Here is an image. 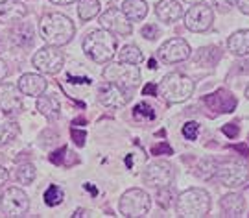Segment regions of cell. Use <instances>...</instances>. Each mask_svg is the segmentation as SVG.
Listing matches in <instances>:
<instances>
[{"label":"cell","mask_w":249,"mask_h":218,"mask_svg":"<svg viewBox=\"0 0 249 218\" xmlns=\"http://www.w3.org/2000/svg\"><path fill=\"white\" fill-rule=\"evenodd\" d=\"M216 176L225 187H231V189L242 187L249 180V166L246 163H238V161H227L218 166Z\"/></svg>","instance_id":"cell-11"},{"label":"cell","mask_w":249,"mask_h":218,"mask_svg":"<svg viewBox=\"0 0 249 218\" xmlns=\"http://www.w3.org/2000/svg\"><path fill=\"white\" fill-rule=\"evenodd\" d=\"M222 59V50L218 46H201L194 54V61L199 67H214Z\"/></svg>","instance_id":"cell-25"},{"label":"cell","mask_w":249,"mask_h":218,"mask_svg":"<svg viewBox=\"0 0 249 218\" xmlns=\"http://www.w3.org/2000/svg\"><path fill=\"white\" fill-rule=\"evenodd\" d=\"M176 209L179 217L183 218L207 217L211 211V196L203 189H188L178 196Z\"/></svg>","instance_id":"cell-4"},{"label":"cell","mask_w":249,"mask_h":218,"mask_svg":"<svg viewBox=\"0 0 249 218\" xmlns=\"http://www.w3.org/2000/svg\"><path fill=\"white\" fill-rule=\"evenodd\" d=\"M83 52L89 55L94 63H109L116 55V37L107 32L106 28L94 30L83 39Z\"/></svg>","instance_id":"cell-2"},{"label":"cell","mask_w":249,"mask_h":218,"mask_svg":"<svg viewBox=\"0 0 249 218\" xmlns=\"http://www.w3.org/2000/svg\"><path fill=\"white\" fill-rule=\"evenodd\" d=\"M85 131H80V129H76V127H72V139H74V143L78 146H83L85 145Z\"/></svg>","instance_id":"cell-36"},{"label":"cell","mask_w":249,"mask_h":218,"mask_svg":"<svg viewBox=\"0 0 249 218\" xmlns=\"http://www.w3.org/2000/svg\"><path fill=\"white\" fill-rule=\"evenodd\" d=\"M222 131L229 137V139H234V137L238 135V131H240V129H238L236 124H225V126L222 127Z\"/></svg>","instance_id":"cell-37"},{"label":"cell","mask_w":249,"mask_h":218,"mask_svg":"<svg viewBox=\"0 0 249 218\" xmlns=\"http://www.w3.org/2000/svg\"><path fill=\"white\" fill-rule=\"evenodd\" d=\"M133 117L137 118V120H141V118L153 120V118H155V113H153V109H151L148 104H139V106H135V109H133Z\"/></svg>","instance_id":"cell-33"},{"label":"cell","mask_w":249,"mask_h":218,"mask_svg":"<svg viewBox=\"0 0 249 218\" xmlns=\"http://www.w3.org/2000/svg\"><path fill=\"white\" fill-rule=\"evenodd\" d=\"M142 176L144 182L148 185L155 187V189H160V187L172 185L174 178H176V170H174V166L168 161L157 159V161H151V163L146 164Z\"/></svg>","instance_id":"cell-9"},{"label":"cell","mask_w":249,"mask_h":218,"mask_svg":"<svg viewBox=\"0 0 249 218\" xmlns=\"http://www.w3.org/2000/svg\"><path fill=\"white\" fill-rule=\"evenodd\" d=\"M32 63L39 73L43 74H57L65 65V54L59 50V46L46 45L45 48H41L39 52H36Z\"/></svg>","instance_id":"cell-7"},{"label":"cell","mask_w":249,"mask_h":218,"mask_svg":"<svg viewBox=\"0 0 249 218\" xmlns=\"http://www.w3.org/2000/svg\"><path fill=\"white\" fill-rule=\"evenodd\" d=\"M142 37L144 39H150V41H153V39H157L159 37V28L155 26V24H146V26L142 28Z\"/></svg>","instance_id":"cell-35"},{"label":"cell","mask_w":249,"mask_h":218,"mask_svg":"<svg viewBox=\"0 0 249 218\" xmlns=\"http://www.w3.org/2000/svg\"><path fill=\"white\" fill-rule=\"evenodd\" d=\"M129 98H131V94L125 91V89H122L120 85H116V83L107 82L98 89V100L106 108H111V109L124 108L125 104L129 102Z\"/></svg>","instance_id":"cell-14"},{"label":"cell","mask_w":249,"mask_h":218,"mask_svg":"<svg viewBox=\"0 0 249 218\" xmlns=\"http://www.w3.org/2000/svg\"><path fill=\"white\" fill-rule=\"evenodd\" d=\"M18 91L26 96H41L46 91L48 83L41 74H22L17 83Z\"/></svg>","instance_id":"cell-17"},{"label":"cell","mask_w":249,"mask_h":218,"mask_svg":"<svg viewBox=\"0 0 249 218\" xmlns=\"http://www.w3.org/2000/svg\"><path fill=\"white\" fill-rule=\"evenodd\" d=\"M18 135V124L11 118V115L0 111V146L11 143Z\"/></svg>","instance_id":"cell-23"},{"label":"cell","mask_w":249,"mask_h":218,"mask_svg":"<svg viewBox=\"0 0 249 218\" xmlns=\"http://www.w3.org/2000/svg\"><path fill=\"white\" fill-rule=\"evenodd\" d=\"M37 111L48 120H57L61 115V104L55 96H43L41 94L37 100Z\"/></svg>","instance_id":"cell-22"},{"label":"cell","mask_w":249,"mask_h":218,"mask_svg":"<svg viewBox=\"0 0 249 218\" xmlns=\"http://www.w3.org/2000/svg\"><path fill=\"white\" fill-rule=\"evenodd\" d=\"M118 54V61H124V63H131V65H139L142 61V52L141 48L135 45H125L120 48Z\"/></svg>","instance_id":"cell-28"},{"label":"cell","mask_w":249,"mask_h":218,"mask_svg":"<svg viewBox=\"0 0 249 218\" xmlns=\"http://www.w3.org/2000/svg\"><path fill=\"white\" fill-rule=\"evenodd\" d=\"M34 37H36L34 26L28 24V22H18V24H15V26L11 28V32H9L11 43L15 46H22V48L34 45Z\"/></svg>","instance_id":"cell-20"},{"label":"cell","mask_w":249,"mask_h":218,"mask_svg":"<svg viewBox=\"0 0 249 218\" xmlns=\"http://www.w3.org/2000/svg\"><path fill=\"white\" fill-rule=\"evenodd\" d=\"M183 2H187V4H199V2H203V0H183Z\"/></svg>","instance_id":"cell-49"},{"label":"cell","mask_w":249,"mask_h":218,"mask_svg":"<svg viewBox=\"0 0 249 218\" xmlns=\"http://www.w3.org/2000/svg\"><path fill=\"white\" fill-rule=\"evenodd\" d=\"M222 211L225 217L229 218H234V217H240L244 215V211H246V201L242 198V194L238 192H229V194H225L222 198Z\"/></svg>","instance_id":"cell-21"},{"label":"cell","mask_w":249,"mask_h":218,"mask_svg":"<svg viewBox=\"0 0 249 218\" xmlns=\"http://www.w3.org/2000/svg\"><path fill=\"white\" fill-rule=\"evenodd\" d=\"M151 154L153 155H160V154H172V148H170L168 145H164V143H160V145H157V146H153L151 148Z\"/></svg>","instance_id":"cell-38"},{"label":"cell","mask_w":249,"mask_h":218,"mask_svg":"<svg viewBox=\"0 0 249 218\" xmlns=\"http://www.w3.org/2000/svg\"><path fill=\"white\" fill-rule=\"evenodd\" d=\"M24 108L22 96L18 87L11 83H0V111L8 113V115H17Z\"/></svg>","instance_id":"cell-15"},{"label":"cell","mask_w":249,"mask_h":218,"mask_svg":"<svg viewBox=\"0 0 249 218\" xmlns=\"http://www.w3.org/2000/svg\"><path fill=\"white\" fill-rule=\"evenodd\" d=\"M122 11L131 22H139L148 15V4L144 0H125L122 4Z\"/></svg>","instance_id":"cell-26"},{"label":"cell","mask_w":249,"mask_h":218,"mask_svg":"<svg viewBox=\"0 0 249 218\" xmlns=\"http://www.w3.org/2000/svg\"><path fill=\"white\" fill-rule=\"evenodd\" d=\"M8 180H9V172L2 166V164H0V187H2V185H6Z\"/></svg>","instance_id":"cell-42"},{"label":"cell","mask_w":249,"mask_h":218,"mask_svg":"<svg viewBox=\"0 0 249 218\" xmlns=\"http://www.w3.org/2000/svg\"><path fill=\"white\" fill-rule=\"evenodd\" d=\"M229 50H231L234 55H249V30H238L234 32L231 37H229Z\"/></svg>","instance_id":"cell-24"},{"label":"cell","mask_w":249,"mask_h":218,"mask_svg":"<svg viewBox=\"0 0 249 218\" xmlns=\"http://www.w3.org/2000/svg\"><path fill=\"white\" fill-rule=\"evenodd\" d=\"M197 135H199V124L197 122H187L183 126V137L188 139V141H196Z\"/></svg>","instance_id":"cell-34"},{"label":"cell","mask_w":249,"mask_h":218,"mask_svg":"<svg viewBox=\"0 0 249 218\" xmlns=\"http://www.w3.org/2000/svg\"><path fill=\"white\" fill-rule=\"evenodd\" d=\"M218 166H220V163L214 157H203L197 163L194 174H196L197 178H201V180H213L216 172H218Z\"/></svg>","instance_id":"cell-27"},{"label":"cell","mask_w":249,"mask_h":218,"mask_svg":"<svg viewBox=\"0 0 249 218\" xmlns=\"http://www.w3.org/2000/svg\"><path fill=\"white\" fill-rule=\"evenodd\" d=\"M214 8H218L222 13H227L231 9V2L229 0H214Z\"/></svg>","instance_id":"cell-39"},{"label":"cell","mask_w":249,"mask_h":218,"mask_svg":"<svg viewBox=\"0 0 249 218\" xmlns=\"http://www.w3.org/2000/svg\"><path fill=\"white\" fill-rule=\"evenodd\" d=\"M104 80L111 83L120 85L122 89L131 94L133 89H137V85L141 82V71L137 65L124 63V61H118V63H109L104 69Z\"/></svg>","instance_id":"cell-5"},{"label":"cell","mask_w":249,"mask_h":218,"mask_svg":"<svg viewBox=\"0 0 249 218\" xmlns=\"http://www.w3.org/2000/svg\"><path fill=\"white\" fill-rule=\"evenodd\" d=\"M246 96H248V98H249V85H248V87H246Z\"/></svg>","instance_id":"cell-50"},{"label":"cell","mask_w":249,"mask_h":218,"mask_svg":"<svg viewBox=\"0 0 249 218\" xmlns=\"http://www.w3.org/2000/svg\"><path fill=\"white\" fill-rule=\"evenodd\" d=\"M236 4H238V9L242 13L249 15V0H236Z\"/></svg>","instance_id":"cell-43"},{"label":"cell","mask_w":249,"mask_h":218,"mask_svg":"<svg viewBox=\"0 0 249 218\" xmlns=\"http://www.w3.org/2000/svg\"><path fill=\"white\" fill-rule=\"evenodd\" d=\"M2 48H4V45H2V41H0V52H2Z\"/></svg>","instance_id":"cell-51"},{"label":"cell","mask_w":249,"mask_h":218,"mask_svg":"<svg viewBox=\"0 0 249 218\" xmlns=\"http://www.w3.org/2000/svg\"><path fill=\"white\" fill-rule=\"evenodd\" d=\"M39 34L45 39L46 45L63 46L72 41L76 26L63 13H46L39 20Z\"/></svg>","instance_id":"cell-1"},{"label":"cell","mask_w":249,"mask_h":218,"mask_svg":"<svg viewBox=\"0 0 249 218\" xmlns=\"http://www.w3.org/2000/svg\"><path fill=\"white\" fill-rule=\"evenodd\" d=\"M100 13V0H80L78 2V15L81 20H90Z\"/></svg>","instance_id":"cell-29"},{"label":"cell","mask_w":249,"mask_h":218,"mask_svg":"<svg viewBox=\"0 0 249 218\" xmlns=\"http://www.w3.org/2000/svg\"><path fill=\"white\" fill-rule=\"evenodd\" d=\"M192 94H194V82L181 73L166 74L157 85V96L164 98L168 104L185 102Z\"/></svg>","instance_id":"cell-3"},{"label":"cell","mask_w":249,"mask_h":218,"mask_svg":"<svg viewBox=\"0 0 249 218\" xmlns=\"http://www.w3.org/2000/svg\"><path fill=\"white\" fill-rule=\"evenodd\" d=\"M52 4H57V6H67V4H72V2H76V0H50Z\"/></svg>","instance_id":"cell-45"},{"label":"cell","mask_w":249,"mask_h":218,"mask_svg":"<svg viewBox=\"0 0 249 218\" xmlns=\"http://www.w3.org/2000/svg\"><path fill=\"white\" fill-rule=\"evenodd\" d=\"M89 215H90L89 211H85V209H78V211H76V213H74V215H72V217H74V218H76V217H89Z\"/></svg>","instance_id":"cell-46"},{"label":"cell","mask_w":249,"mask_h":218,"mask_svg":"<svg viewBox=\"0 0 249 218\" xmlns=\"http://www.w3.org/2000/svg\"><path fill=\"white\" fill-rule=\"evenodd\" d=\"M28 13L26 6L18 0H2L0 2V22H17Z\"/></svg>","instance_id":"cell-18"},{"label":"cell","mask_w":249,"mask_h":218,"mask_svg":"<svg viewBox=\"0 0 249 218\" xmlns=\"http://www.w3.org/2000/svg\"><path fill=\"white\" fill-rule=\"evenodd\" d=\"M0 207L8 217H24L30 209L28 194L18 187H9L0 196Z\"/></svg>","instance_id":"cell-8"},{"label":"cell","mask_w":249,"mask_h":218,"mask_svg":"<svg viewBox=\"0 0 249 218\" xmlns=\"http://www.w3.org/2000/svg\"><path fill=\"white\" fill-rule=\"evenodd\" d=\"M6 76H8V65H6V61L0 59V82H2Z\"/></svg>","instance_id":"cell-44"},{"label":"cell","mask_w":249,"mask_h":218,"mask_svg":"<svg viewBox=\"0 0 249 218\" xmlns=\"http://www.w3.org/2000/svg\"><path fill=\"white\" fill-rule=\"evenodd\" d=\"M155 13L162 22H176L185 15L183 6L176 0H160L155 6Z\"/></svg>","instance_id":"cell-19"},{"label":"cell","mask_w":249,"mask_h":218,"mask_svg":"<svg viewBox=\"0 0 249 218\" xmlns=\"http://www.w3.org/2000/svg\"><path fill=\"white\" fill-rule=\"evenodd\" d=\"M236 150H240V152H242V154H244V155H249V152H248V148H246V146H244V145H240V146H236Z\"/></svg>","instance_id":"cell-48"},{"label":"cell","mask_w":249,"mask_h":218,"mask_svg":"<svg viewBox=\"0 0 249 218\" xmlns=\"http://www.w3.org/2000/svg\"><path fill=\"white\" fill-rule=\"evenodd\" d=\"M67 152V148H61V150H57V152H53L52 155H50V161L52 163H55V164H61V161H63V154Z\"/></svg>","instance_id":"cell-40"},{"label":"cell","mask_w":249,"mask_h":218,"mask_svg":"<svg viewBox=\"0 0 249 218\" xmlns=\"http://www.w3.org/2000/svg\"><path fill=\"white\" fill-rule=\"evenodd\" d=\"M151 207L150 194L142 189H129L122 194V198L118 201V209L120 215L127 218H139L148 215Z\"/></svg>","instance_id":"cell-6"},{"label":"cell","mask_w":249,"mask_h":218,"mask_svg":"<svg viewBox=\"0 0 249 218\" xmlns=\"http://www.w3.org/2000/svg\"><path fill=\"white\" fill-rule=\"evenodd\" d=\"M142 94H144V96H148V94H151V96H157V85H155V83H148V85L142 89Z\"/></svg>","instance_id":"cell-41"},{"label":"cell","mask_w":249,"mask_h":218,"mask_svg":"<svg viewBox=\"0 0 249 218\" xmlns=\"http://www.w3.org/2000/svg\"><path fill=\"white\" fill-rule=\"evenodd\" d=\"M190 45H188L185 39L181 37H174L164 41V45H160L159 48V57L164 63H179V61H185L190 57Z\"/></svg>","instance_id":"cell-13"},{"label":"cell","mask_w":249,"mask_h":218,"mask_svg":"<svg viewBox=\"0 0 249 218\" xmlns=\"http://www.w3.org/2000/svg\"><path fill=\"white\" fill-rule=\"evenodd\" d=\"M43 198H45L46 205L55 207V205L63 203V200H65V192H63L61 187H57V185H50V187L45 191V196H43Z\"/></svg>","instance_id":"cell-30"},{"label":"cell","mask_w":249,"mask_h":218,"mask_svg":"<svg viewBox=\"0 0 249 218\" xmlns=\"http://www.w3.org/2000/svg\"><path fill=\"white\" fill-rule=\"evenodd\" d=\"M205 104L216 113H232L236 109V98L225 89H218L213 94H207Z\"/></svg>","instance_id":"cell-16"},{"label":"cell","mask_w":249,"mask_h":218,"mask_svg":"<svg viewBox=\"0 0 249 218\" xmlns=\"http://www.w3.org/2000/svg\"><path fill=\"white\" fill-rule=\"evenodd\" d=\"M157 203H159L160 207H164V209H168V207H172V203H174V200H178V196H176V192L170 189L168 187H160V189H157Z\"/></svg>","instance_id":"cell-32"},{"label":"cell","mask_w":249,"mask_h":218,"mask_svg":"<svg viewBox=\"0 0 249 218\" xmlns=\"http://www.w3.org/2000/svg\"><path fill=\"white\" fill-rule=\"evenodd\" d=\"M100 24H102V28H106L107 32H111V34L120 37L131 36V32H133L131 20L125 17V13L122 9L118 8L107 9L106 13L100 17Z\"/></svg>","instance_id":"cell-12"},{"label":"cell","mask_w":249,"mask_h":218,"mask_svg":"<svg viewBox=\"0 0 249 218\" xmlns=\"http://www.w3.org/2000/svg\"><path fill=\"white\" fill-rule=\"evenodd\" d=\"M36 166L32 163H24L17 168V182L20 185H30L36 180Z\"/></svg>","instance_id":"cell-31"},{"label":"cell","mask_w":249,"mask_h":218,"mask_svg":"<svg viewBox=\"0 0 249 218\" xmlns=\"http://www.w3.org/2000/svg\"><path fill=\"white\" fill-rule=\"evenodd\" d=\"M148 67H150L151 71H155V69H157V61H155V59H150V61H148Z\"/></svg>","instance_id":"cell-47"},{"label":"cell","mask_w":249,"mask_h":218,"mask_svg":"<svg viewBox=\"0 0 249 218\" xmlns=\"http://www.w3.org/2000/svg\"><path fill=\"white\" fill-rule=\"evenodd\" d=\"M214 20V11L209 4H192V8L185 13V24L190 32H196V34H201V32H207L209 28L213 26Z\"/></svg>","instance_id":"cell-10"}]
</instances>
